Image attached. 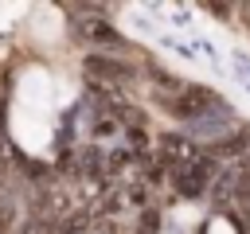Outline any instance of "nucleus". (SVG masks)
<instances>
[{
  "label": "nucleus",
  "instance_id": "6e6552de",
  "mask_svg": "<svg viewBox=\"0 0 250 234\" xmlns=\"http://www.w3.org/2000/svg\"><path fill=\"white\" fill-rule=\"evenodd\" d=\"M0 117H4V109H0Z\"/></svg>",
  "mask_w": 250,
  "mask_h": 234
},
{
  "label": "nucleus",
  "instance_id": "423d86ee",
  "mask_svg": "<svg viewBox=\"0 0 250 234\" xmlns=\"http://www.w3.org/2000/svg\"><path fill=\"white\" fill-rule=\"evenodd\" d=\"M23 234H55V226H51L47 218H31V222L23 226Z\"/></svg>",
  "mask_w": 250,
  "mask_h": 234
},
{
  "label": "nucleus",
  "instance_id": "f257e3e1",
  "mask_svg": "<svg viewBox=\"0 0 250 234\" xmlns=\"http://www.w3.org/2000/svg\"><path fill=\"white\" fill-rule=\"evenodd\" d=\"M211 105H219V101H215V94H211L207 86H176V90L164 98V109H168L172 117H184V121H199Z\"/></svg>",
  "mask_w": 250,
  "mask_h": 234
},
{
  "label": "nucleus",
  "instance_id": "39448f33",
  "mask_svg": "<svg viewBox=\"0 0 250 234\" xmlns=\"http://www.w3.org/2000/svg\"><path fill=\"white\" fill-rule=\"evenodd\" d=\"M82 35H90V39H102V43H117V31H113L105 20H90V23H82Z\"/></svg>",
  "mask_w": 250,
  "mask_h": 234
},
{
  "label": "nucleus",
  "instance_id": "7ed1b4c3",
  "mask_svg": "<svg viewBox=\"0 0 250 234\" xmlns=\"http://www.w3.org/2000/svg\"><path fill=\"white\" fill-rule=\"evenodd\" d=\"M86 74H90V78H102V82H129V78H133V66L121 62V58L90 55V58H86Z\"/></svg>",
  "mask_w": 250,
  "mask_h": 234
},
{
  "label": "nucleus",
  "instance_id": "20e7f679",
  "mask_svg": "<svg viewBox=\"0 0 250 234\" xmlns=\"http://www.w3.org/2000/svg\"><path fill=\"white\" fill-rule=\"evenodd\" d=\"M160 148H164V156H168V164H172V168H184V164H191V160H195V148H191L184 136H164V140H160Z\"/></svg>",
  "mask_w": 250,
  "mask_h": 234
},
{
  "label": "nucleus",
  "instance_id": "f03ea898",
  "mask_svg": "<svg viewBox=\"0 0 250 234\" xmlns=\"http://www.w3.org/2000/svg\"><path fill=\"white\" fill-rule=\"evenodd\" d=\"M207 179H211V164L207 160H191V164H184V168H172V183H176V191L180 195H188V199H199L203 191H207Z\"/></svg>",
  "mask_w": 250,
  "mask_h": 234
},
{
  "label": "nucleus",
  "instance_id": "0eeeda50",
  "mask_svg": "<svg viewBox=\"0 0 250 234\" xmlns=\"http://www.w3.org/2000/svg\"><path fill=\"white\" fill-rule=\"evenodd\" d=\"M12 214H16V207H12L8 199H0V234H8V226H12Z\"/></svg>",
  "mask_w": 250,
  "mask_h": 234
}]
</instances>
